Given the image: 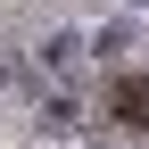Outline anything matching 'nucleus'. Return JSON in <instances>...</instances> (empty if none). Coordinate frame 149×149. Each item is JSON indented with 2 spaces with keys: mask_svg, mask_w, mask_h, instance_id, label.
Here are the masks:
<instances>
[{
  "mask_svg": "<svg viewBox=\"0 0 149 149\" xmlns=\"http://www.w3.org/2000/svg\"><path fill=\"white\" fill-rule=\"evenodd\" d=\"M108 116L116 124H149V83L141 74H116V83H108Z\"/></svg>",
  "mask_w": 149,
  "mask_h": 149,
  "instance_id": "1",
  "label": "nucleus"
},
{
  "mask_svg": "<svg viewBox=\"0 0 149 149\" xmlns=\"http://www.w3.org/2000/svg\"><path fill=\"white\" fill-rule=\"evenodd\" d=\"M42 133H50V141H74V133H83V108H74L66 91H50V100H42Z\"/></svg>",
  "mask_w": 149,
  "mask_h": 149,
  "instance_id": "2",
  "label": "nucleus"
},
{
  "mask_svg": "<svg viewBox=\"0 0 149 149\" xmlns=\"http://www.w3.org/2000/svg\"><path fill=\"white\" fill-rule=\"evenodd\" d=\"M91 50H100V58H108V66H116V58H124V50H133V25H124V17H116V25H100V42H91Z\"/></svg>",
  "mask_w": 149,
  "mask_h": 149,
  "instance_id": "3",
  "label": "nucleus"
},
{
  "mask_svg": "<svg viewBox=\"0 0 149 149\" xmlns=\"http://www.w3.org/2000/svg\"><path fill=\"white\" fill-rule=\"evenodd\" d=\"M74 58H83V33H50L42 42V66H74Z\"/></svg>",
  "mask_w": 149,
  "mask_h": 149,
  "instance_id": "4",
  "label": "nucleus"
},
{
  "mask_svg": "<svg viewBox=\"0 0 149 149\" xmlns=\"http://www.w3.org/2000/svg\"><path fill=\"white\" fill-rule=\"evenodd\" d=\"M133 8H149V0H133Z\"/></svg>",
  "mask_w": 149,
  "mask_h": 149,
  "instance_id": "5",
  "label": "nucleus"
},
{
  "mask_svg": "<svg viewBox=\"0 0 149 149\" xmlns=\"http://www.w3.org/2000/svg\"><path fill=\"white\" fill-rule=\"evenodd\" d=\"M91 149H108V141H91Z\"/></svg>",
  "mask_w": 149,
  "mask_h": 149,
  "instance_id": "6",
  "label": "nucleus"
}]
</instances>
